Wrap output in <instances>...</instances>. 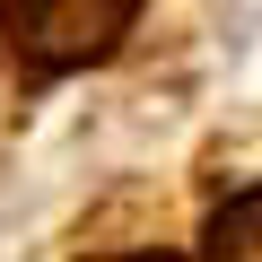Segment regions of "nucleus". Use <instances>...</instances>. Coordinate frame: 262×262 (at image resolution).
Wrapping results in <instances>:
<instances>
[{
	"label": "nucleus",
	"instance_id": "f257e3e1",
	"mask_svg": "<svg viewBox=\"0 0 262 262\" xmlns=\"http://www.w3.org/2000/svg\"><path fill=\"white\" fill-rule=\"evenodd\" d=\"M131 18H140V0H0V27L35 70H79L114 53Z\"/></svg>",
	"mask_w": 262,
	"mask_h": 262
},
{
	"label": "nucleus",
	"instance_id": "f03ea898",
	"mask_svg": "<svg viewBox=\"0 0 262 262\" xmlns=\"http://www.w3.org/2000/svg\"><path fill=\"white\" fill-rule=\"evenodd\" d=\"M201 262H262V192H236V201L210 219Z\"/></svg>",
	"mask_w": 262,
	"mask_h": 262
}]
</instances>
